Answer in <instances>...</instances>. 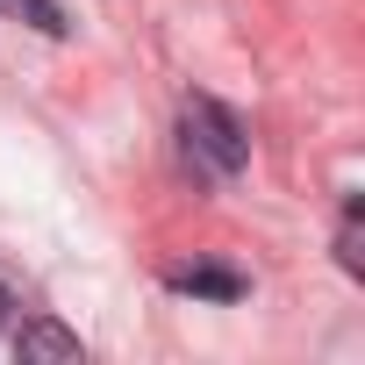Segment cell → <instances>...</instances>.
<instances>
[{
  "instance_id": "6da1fadb",
  "label": "cell",
  "mask_w": 365,
  "mask_h": 365,
  "mask_svg": "<svg viewBox=\"0 0 365 365\" xmlns=\"http://www.w3.org/2000/svg\"><path fill=\"white\" fill-rule=\"evenodd\" d=\"M179 136H187V158L215 179H237L251 165V136L244 122L222 108V101H187V122H179Z\"/></svg>"
},
{
  "instance_id": "7a4b0ae2",
  "label": "cell",
  "mask_w": 365,
  "mask_h": 365,
  "mask_svg": "<svg viewBox=\"0 0 365 365\" xmlns=\"http://www.w3.org/2000/svg\"><path fill=\"white\" fill-rule=\"evenodd\" d=\"M15 351L22 358H79V336L58 329V322H22L15 329Z\"/></svg>"
},
{
  "instance_id": "3957f363",
  "label": "cell",
  "mask_w": 365,
  "mask_h": 365,
  "mask_svg": "<svg viewBox=\"0 0 365 365\" xmlns=\"http://www.w3.org/2000/svg\"><path fill=\"white\" fill-rule=\"evenodd\" d=\"M172 287H179V294H208V301H237V294H244V279L222 272V265H179Z\"/></svg>"
},
{
  "instance_id": "277c9868",
  "label": "cell",
  "mask_w": 365,
  "mask_h": 365,
  "mask_svg": "<svg viewBox=\"0 0 365 365\" xmlns=\"http://www.w3.org/2000/svg\"><path fill=\"white\" fill-rule=\"evenodd\" d=\"M0 15H15V22H29V29H43V36L65 29V8H58V0H0Z\"/></svg>"
},
{
  "instance_id": "5b68a950",
  "label": "cell",
  "mask_w": 365,
  "mask_h": 365,
  "mask_svg": "<svg viewBox=\"0 0 365 365\" xmlns=\"http://www.w3.org/2000/svg\"><path fill=\"white\" fill-rule=\"evenodd\" d=\"M8 308H15V294H8V287H0V322H8Z\"/></svg>"
}]
</instances>
